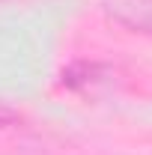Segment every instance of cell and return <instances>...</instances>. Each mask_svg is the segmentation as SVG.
<instances>
[{"instance_id": "1", "label": "cell", "mask_w": 152, "mask_h": 155, "mask_svg": "<svg viewBox=\"0 0 152 155\" xmlns=\"http://www.w3.org/2000/svg\"><path fill=\"white\" fill-rule=\"evenodd\" d=\"M104 15L140 36H152V0H101Z\"/></svg>"}, {"instance_id": "2", "label": "cell", "mask_w": 152, "mask_h": 155, "mask_svg": "<svg viewBox=\"0 0 152 155\" xmlns=\"http://www.w3.org/2000/svg\"><path fill=\"white\" fill-rule=\"evenodd\" d=\"M114 78V69L104 63H90V60H78L69 69H63V87L75 90V93H87L95 90L98 84H107Z\"/></svg>"}, {"instance_id": "3", "label": "cell", "mask_w": 152, "mask_h": 155, "mask_svg": "<svg viewBox=\"0 0 152 155\" xmlns=\"http://www.w3.org/2000/svg\"><path fill=\"white\" fill-rule=\"evenodd\" d=\"M12 122H18V114L0 104V125H12Z\"/></svg>"}]
</instances>
